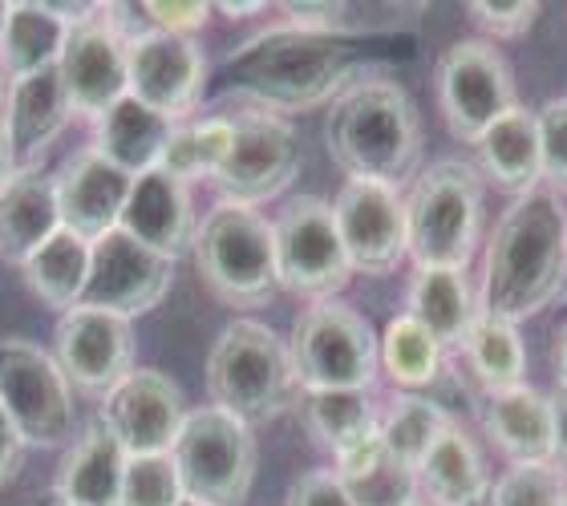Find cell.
Segmentation results:
<instances>
[{
	"label": "cell",
	"mask_w": 567,
	"mask_h": 506,
	"mask_svg": "<svg viewBox=\"0 0 567 506\" xmlns=\"http://www.w3.org/2000/svg\"><path fill=\"white\" fill-rule=\"evenodd\" d=\"M564 304H567V296H564Z\"/></svg>",
	"instance_id": "54"
},
{
	"label": "cell",
	"mask_w": 567,
	"mask_h": 506,
	"mask_svg": "<svg viewBox=\"0 0 567 506\" xmlns=\"http://www.w3.org/2000/svg\"><path fill=\"white\" fill-rule=\"evenodd\" d=\"M478 422L491 434V442L511 458V466L556 462V446H551V397L532 389L527 381L515 389H483Z\"/></svg>",
	"instance_id": "21"
},
{
	"label": "cell",
	"mask_w": 567,
	"mask_h": 506,
	"mask_svg": "<svg viewBox=\"0 0 567 506\" xmlns=\"http://www.w3.org/2000/svg\"><path fill=\"white\" fill-rule=\"evenodd\" d=\"M70 33L73 29L49 9L45 0L9 4V24H4V41H0V65L9 73V82L29 78V73L58 70Z\"/></svg>",
	"instance_id": "31"
},
{
	"label": "cell",
	"mask_w": 567,
	"mask_h": 506,
	"mask_svg": "<svg viewBox=\"0 0 567 506\" xmlns=\"http://www.w3.org/2000/svg\"><path fill=\"white\" fill-rule=\"evenodd\" d=\"M187 401L175 378L163 369H131L106 397L97 401V422L118 437L122 450L138 454H171L178 430L187 422Z\"/></svg>",
	"instance_id": "15"
},
{
	"label": "cell",
	"mask_w": 567,
	"mask_h": 506,
	"mask_svg": "<svg viewBox=\"0 0 567 506\" xmlns=\"http://www.w3.org/2000/svg\"><path fill=\"white\" fill-rule=\"evenodd\" d=\"M498 506H564L567 471L556 462H527L511 466L498 483H491Z\"/></svg>",
	"instance_id": "37"
},
{
	"label": "cell",
	"mask_w": 567,
	"mask_h": 506,
	"mask_svg": "<svg viewBox=\"0 0 567 506\" xmlns=\"http://www.w3.org/2000/svg\"><path fill=\"white\" fill-rule=\"evenodd\" d=\"M17 171H21V166H17V151H12L9 126H4V114H0V187H4Z\"/></svg>",
	"instance_id": "45"
},
{
	"label": "cell",
	"mask_w": 567,
	"mask_h": 506,
	"mask_svg": "<svg viewBox=\"0 0 567 506\" xmlns=\"http://www.w3.org/2000/svg\"><path fill=\"white\" fill-rule=\"evenodd\" d=\"M183 506H195V503H183Z\"/></svg>",
	"instance_id": "53"
},
{
	"label": "cell",
	"mask_w": 567,
	"mask_h": 506,
	"mask_svg": "<svg viewBox=\"0 0 567 506\" xmlns=\"http://www.w3.org/2000/svg\"><path fill=\"white\" fill-rule=\"evenodd\" d=\"M61 85L70 94V106L78 118L97 122L110 106H118L131 94V65H126V41L114 37L97 21L73 29L65 41V53L58 61Z\"/></svg>",
	"instance_id": "18"
},
{
	"label": "cell",
	"mask_w": 567,
	"mask_h": 506,
	"mask_svg": "<svg viewBox=\"0 0 567 506\" xmlns=\"http://www.w3.org/2000/svg\"><path fill=\"white\" fill-rule=\"evenodd\" d=\"M551 446H556V466L567 471V389L551 393Z\"/></svg>",
	"instance_id": "44"
},
{
	"label": "cell",
	"mask_w": 567,
	"mask_h": 506,
	"mask_svg": "<svg viewBox=\"0 0 567 506\" xmlns=\"http://www.w3.org/2000/svg\"><path fill=\"white\" fill-rule=\"evenodd\" d=\"M567 288V203L547 183L511 199L483 256V312L519 324Z\"/></svg>",
	"instance_id": "2"
},
{
	"label": "cell",
	"mask_w": 567,
	"mask_h": 506,
	"mask_svg": "<svg viewBox=\"0 0 567 506\" xmlns=\"http://www.w3.org/2000/svg\"><path fill=\"white\" fill-rule=\"evenodd\" d=\"M483 450L462 425H450L417 466V495L430 506H466L486 490Z\"/></svg>",
	"instance_id": "29"
},
{
	"label": "cell",
	"mask_w": 567,
	"mask_h": 506,
	"mask_svg": "<svg viewBox=\"0 0 567 506\" xmlns=\"http://www.w3.org/2000/svg\"><path fill=\"white\" fill-rule=\"evenodd\" d=\"M276 236V271L280 292L305 296V300H332L353 280V264L344 251V239L332 219V203L320 195H296L272 219Z\"/></svg>",
	"instance_id": "11"
},
{
	"label": "cell",
	"mask_w": 567,
	"mask_h": 506,
	"mask_svg": "<svg viewBox=\"0 0 567 506\" xmlns=\"http://www.w3.org/2000/svg\"><path fill=\"white\" fill-rule=\"evenodd\" d=\"M466 506H498V503H495V495H491V486H486L483 495H478V498H471V503H466Z\"/></svg>",
	"instance_id": "48"
},
{
	"label": "cell",
	"mask_w": 567,
	"mask_h": 506,
	"mask_svg": "<svg viewBox=\"0 0 567 506\" xmlns=\"http://www.w3.org/2000/svg\"><path fill=\"white\" fill-rule=\"evenodd\" d=\"M332 219L353 271L390 276L402 268V259H410L402 187L373 183V178H344L332 199Z\"/></svg>",
	"instance_id": "14"
},
{
	"label": "cell",
	"mask_w": 567,
	"mask_h": 506,
	"mask_svg": "<svg viewBox=\"0 0 567 506\" xmlns=\"http://www.w3.org/2000/svg\"><path fill=\"white\" fill-rule=\"evenodd\" d=\"M442 353L446 349L405 312H398L381 332V373L402 393H422L425 385H434L442 373Z\"/></svg>",
	"instance_id": "36"
},
{
	"label": "cell",
	"mask_w": 567,
	"mask_h": 506,
	"mask_svg": "<svg viewBox=\"0 0 567 506\" xmlns=\"http://www.w3.org/2000/svg\"><path fill=\"white\" fill-rule=\"evenodd\" d=\"M53 231H61L58 175L45 166H21L0 187V259L21 268Z\"/></svg>",
	"instance_id": "22"
},
{
	"label": "cell",
	"mask_w": 567,
	"mask_h": 506,
	"mask_svg": "<svg viewBox=\"0 0 567 506\" xmlns=\"http://www.w3.org/2000/svg\"><path fill=\"white\" fill-rule=\"evenodd\" d=\"M405 317H414L442 349H462L471 324L483 312L466 268H414L405 283Z\"/></svg>",
	"instance_id": "25"
},
{
	"label": "cell",
	"mask_w": 567,
	"mask_h": 506,
	"mask_svg": "<svg viewBox=\"0 0 567 506\" xmlns=\"http://www.w3.org/2000/svg\"><path fill=\"white\" fill-rule=\"evenodd\" d=\"M24 437L17 434V425H12V417L4 413V405H0V486H9L17 474H21L24 466Z\"/></svg>",
	"instance_id": "43"
},
{
	"label": "cell",
	"mask_w": 567,
	"mask_h": 506,
	"mask_svg": "<svg viewBox=\"0 0 567 506\" xmlns=\"http://www.w3.org/2000/svg\"><path fill=\"white\" fill-rule=\"evenodd\" d=\"M539 126V163H544V183L559 195H567V97H551L535 110Z\"/></svg>",
	"instance_id": "40"
},
{
	"label": "cell",
	"mask_w": 567,
	"mask_h": 506,
	"mask_svg": "<svg viewBox=\"0 0 567 506\" xmlns=\"http://www.w3.org/2000/svg\"><path fill=\"white\" fill-rule=\"evenodd\" d=\"M365 45L361 37L320 33L284 21L251 33L224 58V94L239 106L272 114L332 106L353 82H361Z\"/></svg>",
	"instance_id": "1"
},
{
	"label": "cell",
	"mask_w": 567,
	"mask_h": 506,
	"mask_svg": "<svg viewBox=\"0 0 567 506\" xmlns=\"http://www.w3.org/2000/svg\"><path fill=\"white\" fill-rule=\"evenodd\" d=\"M90 239L61 227L21 264L24 288L53 312H70L82 304L85 276H90Z\"/></svg>",
	"instance_id": "30"
},
{
	"label": "cell",
	"mask_w": 567,
	"mask_h": 506,
	"mask_svg": "<svg viewBox=\"0 0 567 506\" xmlns=\"http://www.w3.org/2000/svg\"><path fill=\"white\" fill-rule=\"evenodd\" d=\"M207 393L212 405L248 425L276 422L280 413L296 410L300 381L288 341L260 320H231L207 353Z\"/></svg>",
	"instance_id": "4"
},
{
	"label": "cell",
	"mask_w": 567,
	"mask_h": 506,
	"mask_svg": "<svg viewBox=\"0 0 567 506\" xmlns=\"http://www.w3.org/2000/svg\"><path fill=\"white\" fill-rule=\"evenodd\" d=\"M288 506H357L332 471H308L288 486Z\"/></svg>",
	"instance_id": "42"
},
{
	"label": "cell",
	"mask_w": 567,
	"mask_h": 506,
	"mask_svg": "<svg viewBox=\"0 0 567 506\" xmlns=\"http://www.w3.org/2000/svg\"><path fill=\"white\" fill-rule=\"evenodd\" d=\"M142 17L158 33L195 37L203 24L212 21V4H203V0H146Z\"/></svg>",
	"instance_id": "41"
},
{
	"label": "cell",
	"mask_w": 567,
	"mask_h": 506,
	"mask_svg": "<svg viewBox=\"0 0 567 506\" xmlns=\"http://www.w3.org/2000/svg\"><path fill=\"white\" fill-rule=\"evenodd\" d=\"M178 483L195 506H244L256 483V434L248 422L219 405H199L187 413L175 446Z\"/></svg>",
	"instance_id": "7"
},
{
	"label": "cell",
	"mask_w": 567,
	"mask_h": 506,
	"mask_svg": "<svg viewBox=\"0 0 567 506\" xmlns=\"http://www.w3.org/2000/svg\"><path fill=\"white\" fill-rule=\"evenodd\" d=\"M227 151H231V118H227V110L224 114H207V118L178 122L171 142H166L158 171H166L178 183L195 187L203 178H215V171L224 166Z\"/></svg>",
	"instance_id": "35"
},
{
	"label": "cell",
	"mask_w": 567,
	"mask_h": 506,
	"mask_svg": "<svg viewBox=\"0 0 567 506\" xmlns=\"http://www.w3.org/2000/svg\"><path fill=\"white\" fill-rule=\"evenodd\" d=\"M78 389L58 365L53 349L29 337H0V405L24 446L65 450L78 437Z\"/></svg>",
	"instance_id": "9"
},
{
	"label": "cell",
	"mask_w": 567,
	"mask_h": 506,
	"mask_svg": "<svg viewBox=\"0 0 567 506\" xmlns=\"http://www.w3.org/2000/svg\"><path fill=\"white\" fill-rule=\"evenodd\" d=\"M0 114H4V126H9L17 166L41 163V154L78 118L58 70L29 73V78L9 82V94H4V110Z\"/></svg>",
	"instance_id": "23"
},
{
	"label": "cell",
	"mask_w": 567,
	"mask_h": 506,
	"mask_svg": "<svg viewBox=\"0 0 567 506\" xmlns=\"http://www.w3.org/2000/svg\"><path fill=\"white\" fill-rule=\"evenodd\" d=\"M131 65V97L171 122H190L207 94V58L195 37L151 33L134 37L126 45Z\"/></svg>",
	"instance_id": "16"
},
{
	"label": "cell",
	"mask_w": 567,
	"mask_h": 506,
	"mask_svg": "<svg viewBox=\"0 0 567 506\" xmlns=\"http://www.w3.org/2000/svg\"><path fill=\"white\" fill-rule=\"evenodd\" d=\"M212 9H219L224 17L239 21V17H260V12H264V9H272V4H212Z\"/></svg>",
	"instance_id": "47"
},
{
	"label": "cell",
	"mask_w": 567,
	"mask_h": 506,
	"mask_svg": "<svg viewBox=\"0 0 567 506\" xmlns=\"http://www.w3.org/2000/svg\"><path fill=\"white\" fill-rule=\"evenodd\" d=\"M288 353L300 389H373L381 378V337L341 300L308 304L292 324Z\"/></svg>",
	"instance_id": "8"
},
{
	"label": "cell",
	"mask_w": 567,
	"mask_h": 506,
	"mask_svg": "<svg viewBox=\"0 0 567 506\" xmlns=\"http://www.w3.org/2000/svg\"><path fill=\"white\" fill-rule=\"evenodd\" d=\"M539 9L544 4H535V0H474L466 4V17L491 41H515V37L532 33Z\"/></svg>",
	"instance_id": "39"
},
{
	"label": "cell",
	"mask_w": 567,
	"mask_h": 506,
	"mask_svg": "<svg viewBox=\"0 0 567 506\" xmlns=\"http://www.w3.org/2000/svg\"><path fill=\"white\" fill-rule=\"evenodd\" d=\"M462 353L483 389H515L527 381V344L519 337V324L495 312H478L462 341Z\"/></svg>",
	"instance_id": "33"
},
{
	"label": "cell",
	"mask_w": 567,
	"mask_h": 506,
	"mask_svg": "<svg viewBox=\"0 0 567 506\" xmlns=\"http://www.w3.org/2000/svg\"><path fill=\"white\" fill-rule=\"evenodd\" d=\"M4 94H9V73L0 65V110H4Z\"/></svg>",
	"instance_id": "50"
},
{
	"label": "cell",
	"mask_w": 567,
	"mask_h": 506,
	"mask_svg": "<svg viewBox=\"0 0 567 506\" xmlns=\"http://www.w3.org/2000/svg\"><path fill=\"white\" fill-rule=\"evenodd\" d=\"M405 239L414 268H471L483 239V175L474 163L437 158L405 190Z\"/></svg>",
	"instance_id": "5"
},
{
	"label": "cell",
	"mask_w": 567,
	"mask_h": 506,
	"mask_svg": "<svg viewBox=\"0 0 567 506\" xmlns=\"http://www.w3.org/2000/svg\"><path fill=\"white\" fill-rule=\"evenodd\" d=\"M183 483H178L175 458L171 454H138L126 462L118 506H183Z\"/></svg>",
	"instance_id": "38"
},
{
	"label": "cell",
	"mask_w": 567,
	"mask_h": 506,
	"mask_svg": "<svg viewBox=\"0 0 567 506\" xmlns=\"http://www.w3.org/2000/svg\"><path fill=\"white\" fill-rule=\"evenodd\" d=\"M450 425H454L450 413L442 410L434 397H425V393H402V389H398L390 397V405L381 410L378 430L393 458L417 474L422 458L434 450V442L446 434Z\"/></svg>",
	"instance_id": "34"
},
{
	"label": "cell",
	"mask_w": 567,
	"mask_h": 506,
	"mask_svg": "<svg viewBox=\"0 0 567 506\" xmlns=\"http://www.w3.org/2000/svg\"><path fill=\"white\" fill-rule=\"evenodd\" d=\"M118 227L138 244L154 248L158 256L178 259L183 251H190V239H195V227H199L190 187L178 183L175 175L158 171V166L146 171V175H134L131 199L122 207Z\"/></svg>",
	"instance_id": "20"
},
{
	"label": "cell",
	"mask_w": 567,
	"mask_h": 506,
	"mask_svg": "<svg viewBox=\"0 0 567 506\" xmlns=\"http://www.w3.org/2000/svg\"><path fill=\"white\" fill-rule=\"evenodd\" d=\"M4 24H9V0H0V41H4Z\"/></svg>",
	"instance_id": "49"
},
{
	"label": "cell",
	"mask_w": 567,
	"mask_h": 506,
	"mask_svg": "<svg viewBox=\"0 0 567 506\" xmlns=\"http://www.w3.org/2000/svg\"><path fill=\"white\" fill-rule=\"evenodd\" d=\"M178 122L154 114L151 106H142L138 97H122L118 106H110L102 118L94 122V146L102 158H110L114 166H122L126 175H146L163 163V151Z\"/></svg>",
	"instance_id": "28"
},
{
	"label": "cell",
	"mask_w": 567,
	"mask_h": 506,
	"mask_svg": "<svg viewBox=\"0 0 567 506\" xmlns=\"http://www.w3.org/2000/svg\"><path fill=\"white\" fill-rule=\"evenodd\" d=\"M474 171H483L498 190L511 199L544 183V163H539V126L527 106L507 110L483 138L474 142Z\"/></svg>",
	"instance_id": "27"
},
{
	"label": "cell",
	"mask_w": 567,
	"mask_h": 506,
	"mask_svg": "<svg viewBox=\"0 0 567 506\" xmlns=\"http://www.w3.org/2000/svg\"><path fill=\"white\" fill-rule=\"evenodd\" d=\"M231 118V151L215 171V190L227 203L260 207L280 199L300 175V134L284 114L260 106L227 110Z\"/></svg>",
	"instance_id": "10"
},
{
	"label": "cell",
	"mask_w": 567,
	"mask_h": 506,
	"mask_svg": "<svg viewBox=\"0 0 567 506\" xmlns=\"http://www.w3.org/2000/svg\"><path fill=\"white\" fill-rule=\"evenodd\" d=\"M131 187L134 175H126L110 158H102L94 146H82L58 171L61 227H70V231H78L82 239L94 244V239H102L106 231L118 227L122 207L131 199Z\"/></svg>",
	"instance_id": "19"
},
{
	"label": "cell",
	"mask_w": 567,
	"mask_h": 506,
	"mask_svg": "<svg viewBox=\"0 0 567 506\" xmlns=\"http://www.w3.org/2000/svg\"><path fill=\"white\" fill-rule=\"evenodd\" d=\"M434 90L446 130L466 146H474L507 110L519 106L511 61L491 41H454L437 58Z\"/></svg>",
	"instance_id": "12"
},
{
	"label": "cell",
	"mask_w": 567,
	"mask_h": 506,
	"mask_svg": "<svg viewBox=\"0 0 567 506\" xmlns=\"http://www.w3.org/2000/svg\"><path fill=\"white\" fill-rule=\"evenodd\" d=\"M551 365H556V389H567V324H559L551 341Z\"/></svg>",
	"instance_id": "46"
},
{
	"label": "cell",
	"mask_w": 567,
	"mask_h": 506,
	"mask_svg": "<svg viewBox=\"0 0 567 506\" xmlns=\"http://www.w3.org/2000/svg\"><path fill=\"white\" fill-rule=\"evenodd\" d=\"M324 146L344 178L402 187L422 166V114L402 82L361 78L324 114Z\"/></svg>",
	"instance_id": "3"
},
{
	"label": "cell",
	"mask_w": 567,
	"mask_h": 506,
	"mask_svg": "<svg viewBox=\"0 0 567 506\" xmlns=\"http://www.w3.org/2000/svg\"><path fill=\"white\" fill-rule=\"evenodd\" d=\"M410 506H430V503H422V498H417V503H410Z\"/></svg>",
	"instance_id": "52"
},
{
	"label": "cell",
	"mask_w": 567,
	"mask_h": 506,
	"mask_svg": "<svg viewBox=\"0 0 567 506\" xmlns=\"http://www.w3.org/2000/svg\"><path fill=\"white\" fill-rule=\"evenodd\" d=\"M332 474L341 478L357 506H410L422 498L417 474L385 450L378 425L332 454Z\"/></svg>",
	"instance_id": "26"
},
{
	"label": "cell",
	"mask_w": 567,
	"mask_h": 506,
	"mask_svg": "<svg viewBox=\"0 0 567 506\" xmlns=\"http://www.w3.org/2000/svg\"><path fill=\"white\" fill-rule=\"evenodd\" d=\"M126 462H131V454L122 450L118 437L102 422H90L65 446V458L53 474L49 495H58L70 506H118Z\"/></svg>",
	"instance_id": "24"
},
{
	"label": "cell",
	"mask_w": 567,
	"mask_h": 506,
	"mask_svg": "<svg viewBox=\"0 0 567 506\" xmlns=\"http://www.w3.org/2000/svg\"><path fill=\"white\" fill-rule=\"evenodd\" d=\"M296 413H300L308 437L329 454L344 450L381 422L373 389H300Z\"/></svg>",
	"instance_id": "32"
},
{
	"label": "cell",
	"mask_w": 567,
	"mask_h": 506,
	"mask_svg": "<svg viewBox=\"0 0 567 506\" xmlns=\"http://www.w3.org/2000/svg\"><path fill=\"white\" fill-rule=\"evenodd\" d=\"M564 506H567V498H564Z\"/></svg>",
	"instance_id": "55"
},
{
	"label": "cell",
	"mask_w": 567,
	"mask_h": 506,
	"mask_svg": "<svg viewBox=\"0 0 567 506\" xmlns=\"http://www.w3.org/2000/svg\"><path fill=\"white\" fill-rule=\"evenodd\" d=\"M178 259L158 256L154 248L126 236L122 227L94 239L90 248V276H85L82 304L97 312H114L122 320L146 317L158 308L175 283Z\"/></svg>",
	"instance_id": "13"
},
{
	"label": "cell",
	"mask_w": 567,
	"mask_h": 506,
	"mask_svg": "<svg viewBox=\"0 0 567 506\" xmlns=\"http://www.w3.org/2000/svg\"><path fill=\"white\" fill-rule=\"evenodd\" d=\"M203 283L227 308H264L280 292L272 219L260 207L219 199L190 239Z\"/></svg>",
	"instance_id": "6"
},
{
	"label": "cell",
	"mask_w": 567,
	"mask_h": 506,
	"mask_svg": "<svg viewBox=\"0 0 567 506\" xmlns=\"http://www.w3.org/2000/svg\"><path fill=\"white\" fill-rule=\"evenodd\" d=\"M37 506H70V503H61L58 495H45V498H41V503H37Z\"/></svg>",
	"instance_id": "51"
},
{
	"label": "cell",
	"mask_w": 567,
	"mask_h": 506,
	"mask_svg": "<svg viewBox=\"0 0 567 506\" xmlns=\"http://www.w3.org/2000/svg\"><path fill=\"white\" fill-rule=\"evenodd\" d=\"M134 329L131 320L114 317V312H97V308H70L58 317L53 329V357L65 369V378L78 393L90 397H106L134 365Z\"/></svg>",
	"instance_id": "17"
}]
</instances>
